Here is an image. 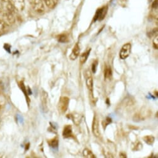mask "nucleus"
Masks as SVG:
<instances>
[{
    "mask_svg": "<svg viewBox=\"0 0 158 158\" xmlns=\"http://www.w3.org/2000/svg\"><path fill=\"white\" fill-rule=\"evenodd\" d=\"M29 5L34 11L39 14L45 12V6L42 0H28Z\"/></svg>",
    "mask_w": 158,
    "mask_h": 158,
    "instance_id": "obj_1",
    "label": "nucleus"
},
{
    "mask_svg": "<svg viewBox=\"0 0 158 158\" xmlns=\"http://www.w3.org/2000/svg\"><path fill=\"white\" fill-rule=\"evenodd\" d=\"M70 99L66 96H63L60 98L59 102L58 103L57 109L60 114H64L66 112L69 105Z\"/></svg>",
    "mask_w": 158,
    "mask_h": 158,
    "instance_id": "obj_2",
    "label": "nucleus"
},
{
    "mask_svg": "<svg viewBox=\"0 0 158 158\" xmlns=\"http://www.w3.org/2000/svg\"><path fill=\"white\" fill-rule=\"evenodd\" d=\"M0 6L3 10V11L7 13H11L15 14L17 10L13 6L11 0H1L0 1Z\"/></svg>",
    "mask_w": 158,
    "mask_h": 158,
    "instance_id": "obj_3",
    "label": "nucleus"
},
{
    "mask_svg": "<svg viewBox=\"0 0 158 158\" xmlns=\"http://www.w3.org/2000/svg\"><path fill=\"white\" fill-rule=\"evenodd\" d=\"M151 112L150 110L146 109L145 108L142 109L140 111L134 115V121L135 122H140L142 120H145L146 118H148L149 117L151 116Z\"/></svg>",
    "mask_w": 158,
    "mask_h": 158,
    "instance_id": "obj_4",
    "label": "nucleus"
},
{
    "mask_svg": "<svg viewBox=\"0 0 158 158\" xmlns=\"http://www.w3.org/2000/svg\"><path fill=\"white\" fill-rule=\"evenodd\" d=\"M132 45L130 43H126L123 45L120 51V58L122 60H125L128 58L131 52Z\"/></svg>",
    "mask_w": 158,
    "mask_h": 158,
    "instance_id": "obj_5",
    "label": "nucleus"
},
{
    "mask_svg": "<svg viewBox=\"0 0 158 158\" xmlns=\"http://www.w3.org/2000/svg\"><path fill=\"white\" fill-rule=\"evenodd\" d=\"M84 77L86 78V83L88 89L91 92H92L93 91V79H92L90 71H86L84 73Z\"/></svg>",
    "mask_w": 158,
    "mask_h": 158,
    "instance_id": "obj_6",
    "label": "nucleus"
},
{
    "mask_svg": "<svg viewBox=\"0 0 158 158\" xmlns=\"http://www.w3.org/2000/svg\"><path fill=\"white\" fill-rule=\"evenodd\" d=\"M41 105L43 111L47 112L48 111V94L45 91H42L40 95Z\"/></svg>",
    "mask_w": 158,
    "mask_h": 158,
    "instance_id": "obj_7",
    "label": "nucleus"
},
{
    "mask_svg": "<svg viewBox=\"0 0 158 158\" xmlns=\"http://www.w3.org/2000/svg\"><path fill=\"white\" fill-rule=\"evenodd\" d=\"M92 131L95 136L99 137V136H100L101 133H100V130H99V122H98V120L97 119V117H96L95 116L94 117L93 121H92Z\"/></svg>",
    "mask_w": 158,
    "mask_h": 158,
    "instance_id": "obj_8",
    "label": "nucleus"
},
{
    "mask_svg": "<svg viewBox=\"0 0 158 158\" xmlns=\"http://www.w3.org/2000/svg\"><path fill=\"white\" fill-rule=\"evenodd\" d=\"M17 11H22L25 8V0H11Z\"/></svg>",
    "mask_w": 158,
    "mask_h": 158,
    "instance_id": "obj_9",
    "label": "nucleus"
},
{
    "mask_svg": "<svg viewBox=\"0 0 158 158\" xmlns=\"http://www.w3.org/2000/svg\"><path fill=\"white\" fill-rule=\"evenodd\" d=\"M80 47L79 45V43H77L75 45L73 50H72V52L70 55V58L71 60H76V58L80 55Z\"/></svg>",
    "mask_w": 158,
    "mask_h": 158,
    "instance_id": "obj_10",
    "label": "nucleus"
},
{
    "mask_svg": "<svg viewBox=\"0 0 158 158\" xmlns=\"http://www.w3.org/2000/svg\"><path fill=\"white\" fill-rule=\"evenodd\" d=\"M62 135L64 138H68L72 136V135H73V130H72L71 125H68L64 127Z\"/></svg>",
    "mask_w": 158,
    "mask_h": 158,
    "instance_id": "obj_11",
    "label": "nucleus"
},
{
    "mask_svg": "<svg viewBox=\"0 0 158 158\" xmlns=\"http://www.w3.org/2000/svg\"><path fill=\"white\" fill-rule=\"evenodd\" d=\"M70 117L76 125H80L82 120V116L81 114H77V113H74L73 114H71Z\"/></svg>",
    "mask_w": 158,
    "mask_h": 158,
    "instance_id": "obj_12",
    "label": "nucleus"
},
{
    "mask_svg": "<svg viewBox=\"0 0 158 158\" xmlns=\"http://www.w3.org/2000/svg\"><path fill=\"white\" fill-rule=\"evenodd\" d=\"M105 9L104 8H101L99 10H98V11L96 13V14L95 16V18H94V21H95L96 20L98 19L101 21V20H102L105 18Z\"/></svg>",
    "mask_w": 158,
    "mask_h": 158,
    "instance_id": "obj_13",
    "label": "nucleus"
},
{
    "mask_svg": "<svg viewBox=\"0 0 158 158\" xmlns=\"http://www.w3.org/2000/svg\"><path fill=\"white\" fill-rule=\"evenodd\" d=\"M45 5L50 9H53L56 7L58 0H42Z\"/></svg>",
    "mask_w": 158,
    "mask_h": 158,
    "instance_id": "obj_14",
    "label": "nucleus"
},
{
    "mask_svg": "<svg viewBox=\"0 0 158 158\" xmlns=\"http://www.w3.org/2000/svg\"><path fill=\"white\" fill-rule=\"evenodd\" d=\"M19 87L20 88V89H21L22 91L23 92V93L25 94V96H26V98L27 99V104H28V105H29V104H30V99L29 98V94L28 93H27V90L26 89V86H25V85H24V82L23 81H20L19 82Z\"/></svg>",
    "mask_w": 158,
    "mask_h": 158,
    "instance_id": "obj_15",
    "label": "nucleus"
},
{
    "mask_svg": "<svg viewBox=\"0 0 158 158\" xmlns=\"http://www.w3.org/2000/svg\"><path fill=\"white\" fill-rule=\"evenodd\" d=\"M48 144L53 149H57L58 147V139L57 137H55L53 139L49 140L48 141Z\"/></svg>",
    "mask_w": 158,
    "mask_h": 158,
    "instance_id": "obj_16",
    "label": "nucleus"
},
{
    "mask_svg": "<svg viewBox=\"0 0 158 158\" xmlns=\"http://www.w3.org/2000/svg\"><path fill=\"white\" fill-rule=\"evenodd\" d=\"M143 140L148 145H153L155 142V137L152 135H146L143 137Z\"/></svg>",
    "mask_w": 158,
    "mask_h": 158,
    "instance_id": "obj_17",
    "label": "nucleus"
},
{
    "mask_svg": "<svg viewBox=\"0 0 158 158\" xmlns=\"http://www.w3.org/2000/svg\"><path fill=\"white\" fill-rule=\"evenodd\" d=\"M91 52V49L88 50L82 53L80 55V63L81 64H84L86 60H88V58Z\"/></svg>",
    "mask_w": 158,
    "mask_h": 158,
    "instance_id": "obj_18",
    "label": "nucleus"
},
{
    "mask_svg": "<svg viewBox=\"0 0 158 158\" xmlns=\"http://www.w3.org/2000/svg\"><path fill=\"white\" fill-rule=\"evenodd\" d=\"M82 154H83V156L85 157H88V158H95V155L93 153H92L91 151L88 149H84Z\"/></svg>",
    "mask_w": 158,
    "mask_h": 158,
    "instance_id": "obj_19",
    "label": "nucleus"
},
{
    "mask_svg": "<svg viewBox=\"0 0 158 158\" xmlns=\"http://www.w3.org/2000/svg\"><path fill=\"white\" fill-rule=\"evenodd\" d=\"M112 76V71L111 67H107L105 69L104 71V77L105 79H107L109 80L111 79Z\"/></svg>",
    "mask_w": 158,
    "mask_h": 158,
    "instance_id": "obj_20",
    "label": "nucleus"
},
{
    "mask_svg": "<svg viewBox=\"0 0 158 158\" xmlns=\"http://www.w3.org/2000/svg\"><path fill=\"white\" fill-rule=\"evenodd\" d=\"M57 39H58V42H61V43L66 42H68V36H66V34H60V35L58 36Z\"/></svg>",
    "mask_w": 158,
    "mask_h": 158,
    "instance_id": "obj_21",
    "label": "nucleus"
},
{
    "mask_svg": "<svg viewBox=\"0 0 158 158\" xmlns=\"http://www.w3.org/2000/svg\"><path fill=\"white\" fill-rule=\"evenodd\" d=\"M134 147H132V149L133 151H139L142 149L143 146L142 144L141 143V142H137L136 143H135V145H133Z\"/></svg>",
    "mask_w": 158,
    "mask_h": 158,
    "instance_id": "obj_22",
    "label": "nucleus"
},
{
    "mask_svg": "<svg viewBox=\"0 0 158 158\" xmlns=\"http://www.w3.org/2000/svg\"><path fill=\"white\" fill-rule=\"evenodd\" d=\"M111 122H112L111 118L109 117H106V118L102 122V125H103V127H104V128L105 129L106 128V126H107L108 125H109Z\"/></svg>",
    "mask_w": 158,
    "mask_h": 158,
    "instance_id": "obj_23",
    "label": "nucleus"
},
{
    "mask_svg": "<svg viewBox=\"0 0 158 158\" xmlns=\"http://www.w3.org/2000/svg\"><path fill=\"white\" fill-rule=\"evenodd\" d=\"M153 47L155 49H157V48H158V36H157V34H156L155 37L154 38Z\"/></svg>",
    "mask_w": 158,
    "mask_h": 158,
    "instance_id": "obj_24",
    "label": "nucleus"
},
{
    "mask_svg": "<svg viewBox=\"0 0 158 158\" xmlns=\"http://www.w3.org/2000/svg\"><path fill=\"white\" fill-rule=\"evenodd\" d=\"M97 61H94L93 63L92 64V68H91V70L94 73H95L96 72V70H97Z\"/></svg>",
    "mask_w": 158,
    "mask_h": 158,
    "instance_id": "obj_25",
    "label": "nucleus"
},
{
    "mask_svg": "<svg viewBox=\"0 0 158 158\" xmlns=\"http://www.w3.org/2000/svg\"><path fill=\"white\" fill-rule=\"evenodd\" d=\"M5 88V84L1 80H0V90H3Z\"/></svg>",
    "mask_w": 158,
    "mask_h": 158,
    "instance_id": "obj_26",
    "label": "nucleus"
},
{
    "mask_svg": "<svg viewBox=\"0 0 158 158\" xmlns=\"http://www.w3.org/2000/svg\"><path fill=\"white\" fill-rule=\"evenodd\" d=\"M120 157H126V155H125V154H124V153H120Z\"/></svg>",
    "mask_w": 158,
    "mask_h": 158,
    "instance_id": "obj_27",
    "label": "nucleus"
},
{
    "mask_svg": "<svg viewBox=\"0 0 158 158\" xmlns=\"http://www.w3.org/2000/svg\"><path fill=\"white\" fill-rule=\"evenodd\" d=\"M2 107H3V103H2L1 101L0 100V111H1V109H2Z\"/></svg>",
    "mask_w": 158,
    "mask_h": 158,
    "instance_id": "obj_28",
    "label": "nucleus"
}]
</instances>
